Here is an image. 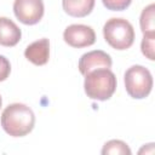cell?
Returning <instances> with one entry per match:
<instances>
[{
	"mask_svg": "<svg viewBox=\"0 0 155 155\" xmlns=\"http://www.w3.org/2000/svg\"><path fill=\"white\" fill-rule=\"evenodd\" d=\"M35 125L33 110L23 103H12L7 105L1 114V126L4 131L12 137H23L31 132Z\"/></svg>",
	"mask_w": 155,
	"mask_h": 155,
	"instance_id": "cell-1",
	"label": "cell"
},
{
	"mask_svg": "<svg viewBox=\"0 0 155 155\" xmlns=\"http://www.w3.org/2000/svg\"><path fill=\"white\" fill-rule=\"evenodd\" d=\"M116 76L108 68L91 70L85 75L84 88L87 97L96 101L109 99L116 90Z\"/></svg>",
	"mask_w": 155,
	"mask_h": 155,
	"instance_id": "cell-2",
	"label": "cell"
},
{
	"mask_svg": "<svg viewBox=\"0 0 155 155\" xmlns=\"http://www.w3.org/2000/svg\"><path fill=\"white\" fill-rule=\"evenodd\" d=\"M105 41L115 50H127L133 45L134 29L125 18H110L103 27Z\"/></svg>",
	"mask_w": 155,
	"mask_h": 155,
	"instance_id": "cell-3",
	"label": "cell"
},
{
	"mask_svg": "<svg viewBox=\"0 0 155 155\" xmlns=\"http://www.w3.org/2000/svg\"><path fill=\"white\" fill-rule=\"evenodd\" d=\"M126 92L134 99L148 97L153 88L151 73L143 65L130 67L124 75Z\"/></svg>",
	"mask_w": 155,
	"mask_h": 155,
	"instance_id": "cell-4",
	"label": "cell"
},
{
	"mask_svg": "<svg viewBox=\"0 0 155 155\" xmlns=\"http://www.w3.org/2000/svg\"><path fill=\"white\" fill-rule=\"evenodd\" d=\"M42 0H15L13 12L19 22L27 25L36 24L44 16Z\"/></svg>",
	"mask_w": 155,
	"mask_h": 155,
	"instance_id": "cell-5",
	"label": "cell"
},
{
	"mask_svg": "<svg viewBox=\"0 0 155 155\" xmlns=\"http://www.w3.org/2000/svg\"><path fill=\"white\" fill-rule=\"evenodd\" d=\"M64 41L75 48H82L91 46L96 42V33L90 25L71 24L65 28L63 33Z\"/></svg>",
	"mask_w": 155,
	"mask_h": 155,
	"instance_id": "cell-6",
	"label": "cell"
},
{
	"mask_svg": "<svg viewBox=\"0 0 155 155\" xmlns=\"http://www.w3.org/2000/svg\"><path fill=\"white\" fill-rule=\"evenodd\" d=\"M111 64H113L111 57L107 52L102 50H94L84 53L81 56V58L79 59V70L85 76L87 73L94 69H99V68L110 69Z\"/></svg>",
	"mask_w": 155,
	"mask_h": 155,
	"instance_id": "cell-7",
	"label": "cell"
},
{
	"mask_svg": "<svg viewBox=\"0 0 155 155\" xmlns=\"http://www.w3.org/2000/svg\"><path fill=\"white\" fill-rule=\"evenodd\" d=\"M25 58L35 65H45L50 58V41L46 38L36 40L27 46L24 51Z\"/></svg>",
	"mask_w": 155,
	"mask_h": 155,
	"instance_id": "cell-8",
	"label": "cell"
},
{
	"mask_svg": "<svg viewBox=\"0 0 155 155\" xmlns=\"http://www.w3.org/2000/svg\"><path fill=\"white\" fill-rule=\"evenodd\" d=\"M22 38L18 25L7 17H0V45L6 47L16 46Z\"/></svg>",
	"mask_w": 155,
	"mask_h": 155,
	"instance_id": "cell-9",
	"label": "cell"
},
{
	"mask_svg": "<svg viewBox=\"0 0 155 155\" xmlns=\"http://www.w3.org/2000/svg\"><path fill=\"white\" fill-rule=\"evenodd\" d=\"M63 10L71 17H85L94 7V0H62Z\"/></svg>",
	"mask_w": 155,
	"mask_h": 155,
	"instance_id": "cell-10",
	"label": "cell"
},
{
	"mask_svg": "<svg viewBox=\"0 0 155 155\" xmlns=\"http://www.w3.org/2000/svg\"><path fill=\"white\" fill-rule=\"evenodd\" d=\"M102 154L103 155H109V154L110 155H131V149L125 142L120 139H111L103 145Z\"/></svg>",
	"mask_w": 155,
	"mask_h": 155,
	"instance_id": "cell-11",
	"label": "cell"
},
{
	"mask_svg": "<svg viewBox=\"0 0 155 155\" xmlns=\"http://www.w3.org/2000/svg\"><path fill=\"white\" fill-rule=\"evenodd\" d=\"M154 11H155V5L150 4L148 5L140 13V29L143 34H150L154 33L155 24H154Z\"/></svg>",
	"mask_w": 155,
	"mask_h": 155,
	"instance_id": "cell-12",
	"label": "cell"
},
{
	"mask_svg": "<svg viewBox=\"0 0 155 155\" xmlns=\"http://www.w3.org/2000/svg\"><path fill=\"white\" fill-rule=\"evenodd\" d=\"M154 41H155V33H150V34H144L143 40H142V52L143 54L150 59L154 61L155 59V54H154Z\"/></svg>",
	"mask_w": 155,
	"mask_h": 155,
	"instance_id": "cell-13",
	"label": "cell"
},
{
	"mask_svg": "<svg viewBox=\"0 0 155 155\" xmlns=\"http://www.w3.org/2000/svg\"><path fill=\"white\" fill-rule=\"evenodd\" d=\"M102 2L108 10L122 11V10H126L131 5L132 0H102Z\"/></svg>",
	"mask_w": 155,
	"mask_h": 155,
	"instance_id": "cell-14",
	"label": "cell"
},
{
	"mask_svg": "<svg viewBox=\"0 0 155 155\" xmlns=\"http://www.w3.org/2000/svg\"><path fill=\"white\" fill-rule=\"evenodd\" d=\"M11 73V64L8 59L0 54V81H5Z\"/></svg>",
	"mask_w": 155,
	"mask_h": 155,
	"instance_id": "cell-15",
	"label": "cell"
},
{
	"mask_svg": "<svg viewBox=\"0 0 155 155\" xmlns=\"http://www.w3.org/2000/svg\"><path fill=\"white\" fill-rule=\"evenodd\" d=\"M1 104H2V99H1V96H0V108H1Z\"/></svg>",
	"mask_w": 155,
	"mask_h": 155,
	"instance_id": "cell-16",
	"label": "cell"
}]
</instances>
